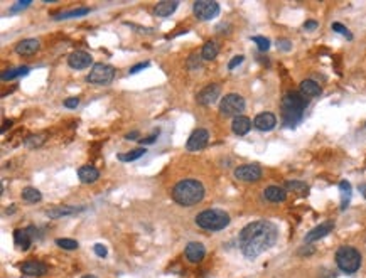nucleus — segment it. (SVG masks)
I'll return each instance as SVG.
<instances>
[{"label": "nucleus", "mask_w": 366, "mask_h": 278, "mask_svg": "<svg viewBox=\"0 0 366 278\" xmlns=\"http://www.w3.org/2000/svg\"><path fill=\"white\" fill-rule=\"evenodd\" d=\"M279 238V229L270 221H253L247 224L238 235V246L248 260H256L261 253L268 251Z\"/></svg>", "instance_id": "nucleus-1"}, {"label": "nucleus", "mask_w": 366, "mask_h": 278, "mask_svg": "<svg viewBox=\"0 0 366 278\" xmlns=\"http://www.w3.org/2000/svg\"><path fill=\"white\" fill-rule=\"evenodd\" d=\"M204 197V185L196 179H184L179 180L172 187V199L179 206L191 208L201 203Z\"/></svg>", "instance_id": "nucleus-2"}, {"label": "nucleus", "mask_w": 366, "mask_h": 278, "mask_svg": "<svg viewBox=\"0 0 366 278\" xmlns=\"http://www.w3.org/2000/svg\"><path fill=\"white\" fill-rule=\"evenodd\" d=\"M307 106V98L300 91H289L282 98V122L287 128H293L300 123Z\"/></svg>", "instance_id": "nucleus-3"}, {"label": "nucleus", "mask_w": 366, "mask_h": 278, "mask_svg": "<svg viewBox=\"0 0 366 278\" xmlns=\"http://www.w3.org/2000/svg\"><path fill=\"white\" fill-rule=\"evenodd\" d=\"M196 224L206 231H221L230 224V216L221 209H206L196 216Z\"/></svg>", "instance_id": "nucleus-4"}, {"label": "nucleus", "mask_w": 366, "mask_h": 278, "mask_svg": "<svg viewBox=\"0 0 366 278\" xmlns=\"http://www.w3.org/2000/svg\"><path fill=\"white\" fill-rule=\"evenodd\" d=\"M336 265L346 275H355L361 267V253L353 246H341L336 251Z\"/></svg>", "instance_id": "nucleus-5"}, {"label": "nucleus", "mask_w": 366, "mask_h": 278, "mask_svg": "<svg viewBox=\"0 0 366 278\" xmlns=\"http://www.w3.org/2000/svg\"><path fill=\"white\" fill-rule=\"evenodd\" d=\"M245 98L238 93H230L226 95L220 103V113L223 116H241V113L245 111Z\"/></svg>", "instance_id": "nucleus-6"}, {"label": "nucleus", "mask_w": 366, "mask_h": 278, "mask_svg": "<svg viewBox=\"0 0 366 278\" xmlns=\"http://www.w3.org/2000/svg\"><path fill=\"white\" fill-rule=\"evenodd\" d=\"M115 74H116V71H115L113 66L98 63L91 68L90 72H88L86 81L91 83V84H100V86H103V84H110L111 81H113Z\"/></svg>", "instance_id": "nucleus-7"}, {"label": "nucleus", "mask_w": 366, "mask_h": 278, "mask_svg": "<svg viewBox=\"0 0 366 278\" xmlns=\"http://www.w3.org/2000/svg\"><path fill=\"white\" fill-rule=\"evenodd\" d=\"M192 10H194V15L199 21H211V19L218 17L221 7L215 0H198L192 5Z\"/></svg>", "instance_id": "nucleus-8"}, {"label": "nucleus", "mask_w": 366, "mask_h": 278, "mask_svg": "<svg viewBox=\"0 0 366 278\" xmlns=\"http://www.w3.org/2000/svg\"><path fill=\"white\" fill-rule=\"evenodd\" d=\"M263 172H261L260 165L256 164H247V165H240V167L235 169V177L238 180H243V182H256V180L261 179Z\"/></svg>", "instance_id": "nucleus-9"}, {"label": "nucleus", "mask_w": 366, "mask_h": 278, "mask_svg": "<svg viewBox=\"0 0 366 278\" xmlns=\"http://www.w3.org/2000/svg\"><path fill=\"white\" fill-rule=\"evenodd\" d=\"M220 95H221L220 84L213 83V84H208V86H204L203 90H201L198 95H196V102H198L201 106H211V104L220 98Z\"/></svg>", "instance_id": "nucleus-10"}, {"label": "nucleus", "mask_w": 366, "mask_h": 278, "mask_svg": "<svg viewBox=\"0 0 366 278\" xmlns=\"http://www.w3.org/2000/svg\"><path fill=\"white\" fill-rule=\"evenodd\" d=\"M208 142H209V132L206 128H198V130H194L191 134V137H189L186 148L189 152H198V150H203L208 145Z\"/></svg>", "instance_id": "nucleus-11"}, {"label": "nucleus", "mask_w": 366, "mask_h": 278, "mask_svg": "<svg viewBox=\"0 0 366 278\" xmlns=\"http://www.w3.org/2000/svg\"><path fill=\"white\" fill-rule=\"evenodd\" d=\"M91 63H93L91 54H88V52H84V51H74V52H71V54L68 56V64H70V68L78 70V71L90 68Z\"/></svg>", "instance_id": "nucleus-12"}, {"label": "nucleus", "mask_w": 366, "mask_h": 278, "mask_svg": "<svg viewBox=\"0 0 366 278\" xmlns=\"http://www.w3.org/2000/svg\"><path fill=\"white\" fill-rule=\"evenodd\" d=\"M184 255H186L187 261H191V263H199L206 256V248L199 241H191V243H187L186 249H184Z\"/></svg>", "instance_id": "nucleus-13"}, {"label": "nucleus", "mask_w": 366, "mask_h": 278, "mask_svg": "<svg viewBox=\"0 0 366 278\" xmlns=\"http://www.w3.org/2000/svg\"><path fill=\"white\" fill-rule=\"evenodd\" d=\"M253 125H255V128L260 132H270L277 125V116L270 113V111H263V113H258L255 116Z\"/></svg>", "instance_id": "nucleus-14"}, {"label": "nucleus", "mask_w": 366, "mask_h": 278, "mask_svg": "<svg viewBox=\"0 0 366 278\" xmlns=\"http://www.w3.org/2000/svg\"><path fill=\"white\" fill-rule=\"evenodd\" d=\"M334 229V223L332 221H326V223L319 224V226H316L314 229H311V231L305 235V243H314V241H319L323 240L324 236H328L329 233Z\"/></svg>", "instance_id": "nucleus-15"}, {"label": "nucleus", "mask_w": 366, "mask_h": 278, "mask_svg": "<svg viewBox=\"0 0 366 278\" xmlns=\"http://www.w3.org/2000/svg\"><path fill=\"white\" fill-rule=\"evenodd\" d=\"M32 236H34V228L29 226L26 229H15L14 233V241L17 244V248H21L22 251H27L31 248Z\"/></svg>", "instance_id": "nucleus-16"}, {"label": "nucleus", "mask_w": 366, "mask_h": 278, "mask_svg": "<svg viewBox=\"0 0 366 278\" xmlns=\"http://www.w3.org/2000/svg\"><path fill=\"white\" fill-rule=\"evenodd\" d=\"M84 211V208H76V206H54L46 209V216L51 217V219H58V217H66V216H73L78 214V212Z\"/></svg>", "instance_id": "nucleus-17"}, {"label": "nucleus", "mask_w": 366, "mask_h": 278, "mask_svg": "<svg viewBox=\"0 0 366 278\" xmlns=\"http://www.w3.org/2000/svg\"><path fill=\"white\" fill-rule=\"evenodd\" d=\"M21 272L24 273V275H29V277H42L44 273L47 272V265L42 263V261L31 260V261L22 263Z\"/></svg>", "instance_id": "nucleus-18"}, {"label": "nucleus", "mask_w": 366, "mask_h": 278, "mask_svg": "<svg viewBox=\"0 0 366 278\" xmlns=\"http://www.w3.org/2000/svg\"><path fill=\"white\" fill-rule=\"evenodd\" d=\"M263 197L268 201V203H284L285 199H287V191L282 187H279V185H268V187H265L263 191Z\"/></svg>", "instance_id": "nucleus-19"}, {"label": "nucleus", "mask_w": 366, "mask_h": 278, "mask_svg": "<svg viewBox=\"0 0 366 278\" xmlns=\"http://www.w3.org/2000/svg\"><path fill=\"white\" fill-rule=\"evenodd\" d=\"M78 177L84 184H93L100 179V171L93 165H83L78 171Z\"/></svg>", "instance_id": "nucleus-20"}, {"label": "nucleus", "mask_w": 366, "mask_h": 278, "mask_svg": "<svg viewBox=\"0 0 366 278\" xmlns=\"http://www.w3.org/2000/svg\"><path fill=\"white\" fill-rule=\"evenodd\" d=\"M250 128H252V120L250 118H247V116H236L235 120H233V123H231V130H233V134L235 135H238V137H243V135H247L248 132H250Z\"/></svg>", "instance_id": "nucleus-21"}, {"label": "nucleus", "mask_w": 366, "mask_h": 278, "mask_svg": "<svg viewBox=\"0 0 366 278\" xmlns=\"http://www.w3.org/2000/svg\"><path fill=\"white\" fill-rule=\"evenodd\" d=\"M321 86L317 84L314 79H304L302 83H300V95L304 96V98H316V96L321 95Z\"/></svg>", "instance_id": "nucleus-22"}, {"label": "nucleus", "mask_w": 366, "mask_h": 278, "mask_svg": "<svg viewBox=\"0 0 366 278\" xmlns=\"http://www.w3.org/2000/svg\"><path fill=\"white\" fill-rule=\"evenodd\" d=\"M178 5H179L178 2H171V0L159 2L154 7V15H157V17H169V15H172L176 12Z\"/></svg>", "instance_id": "nucleus-23"}, {"label": "nucleus", "mask_w": 366, "mask_h": 278, "mask_svg": "<svg viewBox=\"0 0 366 278\" xmlns=\"http://www.w3.org/2000/svg\"><path fill=\"white\" fill-rule=\"evenodd\" d=\"M39 49V41L37 39H24L15 46V52L21 56H31Z\"/></svg>", "instance_id": "nucleus-24"}, {"label": "nucleus", "mask_w": 366, "mask_h": 278, "mask_svg": "<svg viewBox=\"0 0 366 278\" xmlns=\"http://www.w3.org/2000/svg\"><path fill=\"white\" fill-rule=\"evenodd\" d=\"M339 192H341V211H344L349 206V201H351V184L348 180H341L339 182Z\"/></svg>", "instance_id": "nucleus-25"}, {"label": "nucleus", "mask_w": 366, "mask_h": 278, "mask_svg": "<svg viewBox=\"0 0 366 278\" xmlns=\"http://www.w3.org/2000/svg\"><path fill=\"white\" fill-rule=\"evenodd\" d=\"M29 72V68L27 66H17V68H12L9 71H3L2 72V81H12L15 78H21V76H26Z\"/></svg>", "instance_id": "nucleus-26"}, {"label": "nucleus", "mask_w": 366, "mask_h": 278, "mask_svg": "<svg viewBox=\"0 0 366 278\" xmlns=\"http://www.w3.org/2000/svg\"><path fill=\"white\" fill-rule=\"evenodd\" d=\"M90 14V9L88 7H81V9H74V10H68V12H61V14L54 15L56 21H64V19H74V17H83V15Z\"/></svg>", "instance_id": "nucleus-27"}, {"label": "nucleus", "mask_w": 366, "mask_h": 278, "mask_svg": "<svg viewBox=\"0 0 366 278\" xmlns=\"http://www.w3.org/2000/svg\"><path fill=\"white\" fill-rule=\"evenodd\" d=\"M201 56H203L204 61H211V59H215L218 56V46L213 41H208L203 46V49H201Z\"/></svg>", "instance_id": "nucleus-28"}, {"label": "nucleus", "mask_w": 366, "mask_h": 278, "mask_svg": "<svg viewBox=\"0 0 366 278\" xmlns=\"http://www.w3.org/2000/svg\"><path fill=\"white\" fill-rule=\"evenodd\" d=\"M22 199L29 204H34V203H39V201L42 199V194L36 187H26L22 191Z\"/></svg>", "instance_id": "nucleus-29"}, {"label": "nucleus", "mask_w": 366, "mask_h": 278, "mask_svg": "<svg viewBox=\"0 0 366 278\" xmlns=\"http://www.w3.org/2000/svg\"><path fill=\"white\" fill-rule=\"evenodd\" d=\"M146 148H135V150H130V152H127V154H118V160L120 162H134V160H137V159H140L144 154H146Z\"/></svg>", "instance_id": "nucleus-30"}, {"label": "nucleus", "mask_w": 366, "mask_h": 278, "mask_svg": "<svg viewBox=\"0 0 366 278\" xmlns=\"http://www.w3.org/2000/svg\"><path fill=\"white\" fill-rule=\"evenodd\" d=\"M44 142H46V137L44 135H29L26 139V142H24V145H26L27 148H39Z\"/></svg>", "instance_id": "nucleus-31"}, {"label": "nucleus", "mask_w": 366, "mask_h": 278, "mask_svg": "<svg viewBox=\"0 0 366 278\" xmlns=\"http://www.w3.org/2000/svg\"><path fill=\"white\" fill-rule=\"evenodd\" d=\"M56 244H58L59 248H63V249H76L79 246L78 241L71 240V238H58V240H56Z\"/></svg>", "instance_id": "nucleus-32"}, {"label": "nucleus", "mask_w": 366, "mask_h": 278, "mask_svg": "<svg viewBox=\"0 0 366 278\" xmlns=\"http://www.w3.org/2000/svg\"><path fill=\"white\" fill-rule=\"evenodd\" d=\"M285 189L295 191V192H305L309 187H307V184L300 182V180H287V182H285Z\"/></svg>", "instance_id": "nucleus-33"}, {"label": "nucleus", "mask_w": 366, "mask_h": 278, "mask_svg": "<svg viewBox=\"0 0 366 278\" xmlns=\"http://www.w3.org/2000/svg\"><path fill=\"white\" fill-rule=\"evenodd\" d=\"M201 61H203V56H201V52H199V54H198V52H194V54L189 56L187 68H189V70H198V68H201Z\"/></svg>", "instance_id": "nucleus-34"}, {"label": "nucleus", "mask_w": 366, "mask_h": 278, "mask_svg": "<svg viewBox=\"0 0 366 278\" xmlns=\"http://www.w3.org/2000/svg\"><path fill=\"white\" fill-rule=\"evenodd\" d=\"M253 42L258 46V49L261 51V52H265V51H268V47H270V41H268L267 37H263V35H255V37L252 39Z\"/></svg>", "instance_id": "nucleus-35"}, {"label": "nucleus", "mask_w": 366, "mask_h": 278, "mask_svg": "<svg viewBox=\"0 0 366 278\" xmlns=\"http://www.w3.org/2000/svg\"><path fill=\"white\" fill-rule=\"evenodd\" d=\"M331 27H332V31H334V32H337V34L344 35V37L348 39V41H351V39H353V34H351V32H349L348 29H346V27L343 26V24H339V22H334V24H332Z\"/></svg>", "instance_id": "nucleus-36"}, {"label": "nucleus", "mask_w": 366, "mask_h": 278, "mask_svg": "<svg viewBox=\"0 0 366 278\" xmlns=\"http://www.w3.org/2000/svg\"><path fill=\"white\" fill-rule=\"evenodd\" d=\"M31 3H32L31 0H26V2H17V3H15V5H12L10 9H9V14H10V15L17 14L19 10H24V9H26V7H29Z\"/></svg>", "instance_id": "nucleus-37"}, {"label": "nucleus", "mask_w": 366, "mask_h": 278, "mask_svg": "<svg viewBox=\"0 0 366 278\" xmlns=\"http://www.w3.org/2000/svg\"><path fill=\"white\" fill-rule=\"evenodd\" d=\"M148 66H150V63H148V61H146V63H139V64H135L134 68H130V71H128V72H130V74H135V72L144 71V70H146V68H148Z\"/></svg>", "instance_id": "nucleus-38"}, {"label": "nucleus", "mask_w": 366, "mask_h": 278, "mask_svg": "<svg viewBox=\"0 0 366 278\" xmlns=\"http://www.w3.org/2000/svg\"><path fill=\"white\" fill-rule=\"evenodd\" d=\"M243 61H245L243 56H235V58H233L231 61H230V64H228V70H235V68L240 66V64L243 63Z\"/></svg>", "instance_id": "nucleus-39"}, {"label": "nucleus", "mask_w": 366, "mask_h": 278, "mask_svg": "<svg viewBox=\"0 0 366 278\" xmlns=\"http://www.w3.org/2000/svg\"><path fill=\"white\" fill-rule=\"evenodd\" d=\"M157 137H159V130L154 132V134H152L150 137H147V139H140L139 142L142 143V145H150V143H154V142H155Z\"/></svg>", "instance_id": "nucleus-40"}, {"label": "nucleus", "mask_w": 366, "mask_h": 278, "mask_svg": "<svg viewBox=\"0 0 366 278\" xmlns=\"http://www.w3.org/2000/svg\"><path fill=\"white\" fill-rule=\"evenodd\" d=\"M78 104H79V100L78 98H66V100H64V106L70 108V110H74Z\"/></svg>", "instance_id": "nucleus-41"}, {"label": "nucleus", "mask_w": 366, "mask_h": 278, "mask_svg": "<svg viewBox=\"0 0 366 278\" xmlns=\"http://www.w3.org/2000/svg\"><path fill=\"white\" fill-rule=\"evenodd\" d=\"M95 253H96V256H100V258H105L108 255V249L103 246V244H95Z\"/></svg>", "instance_id": "nucleus-42"}, {"label": "nucleus", "mask_w": 366, "mask_h": 278, "mask_svg": "<svg viewBox=\"0 0 366 278\" xmlns=\"http://www.w3.org/2000/svg\"><path fill=\"white\" fill-rule=\"evenodd\" d=\"M128 27H132L134 31L137 32H142V34H152L154 29H147V27H142V26H135V24H127Z\"/></svg>", "instance_id": "nucleus-43"}, {"label": "nucleus", "mask_w": 366, "mask_h": 278, "mask_svg": "<svg viewBox=\"0 0 366 278\" xmlns=\"http://www.w3.org/2000/svg\"><path fill=\"white\" fill-rule=\"evenodd\" d=\"M277 47L282 51H291L292 44H291V41H287V39H280V41L277 42Z\"/></svg>", "instance_id": "nucleus-44"}, {"label": "nucleus", "mask_w": 366, "mask_h": 278, "mask_svg": "<svg viewBox=\"0 0 366 278\" xmlns=\"http://www.w3.org/2000/svg\"><path fill=\"white\" fill-rule=\"evenodd\" d=\"M317 26H319V24H317V21H307V22L304 24V31H309V32L316 31Z\"/></svg>", "instance_id": "nucleus-45"}, {"label": "nucleus", "mask_w": 366, "mask_h": 278, "mask_svg": "<svg viewBox=\"0 0 366 278\" xmlns=\"http://www.w3.org/2000/svg\"><path fill=\"white\" fill-rule=\"evenodd\" d=\"M139 135H140L139 132H130V134H127V135H125V139H127V140H140V139H139Z\"/></svg>", "instance_id": "nucleus-46"}, {"label": "nucleus", "mask_w": 366, "mask_h": 278, "mask_svg": "<svg viewBox=\"0 0 366 278\" xmlns=\"http://www.w3.org/2000/svg\"><path fill=\"white\" fill-rule=\"evenodd\" d=\"M360 192L363 194V197L366 199V184H361V185H360Z\"/></svg>", "instance_id": "nucleus-47"}, {"label": "nucleus", "mask_w": 366, "mask_h": 278, "mask_svg": "<svg viewBox=\"0 0 366 278\" xmlns=\"http://www.w3.org/2000/svg\"><path fill=\"white\" fill-rule=\"evenodd\" d=\"M81 278H96L95 275H84V277H81Z\"/></svg>", "instance_id": "nucleus-48"}]
</instances>
